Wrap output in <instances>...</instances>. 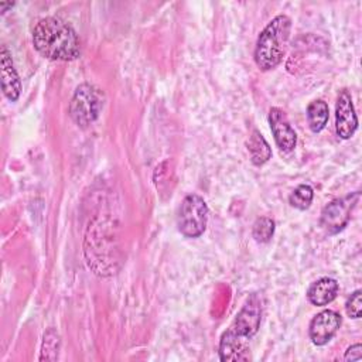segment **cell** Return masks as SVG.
I'll return each mask as SVG.
<instances>
[{
	"label": "cell",
	"instance_id": "cell-19",
	"mask_svg": "<svg viewBox=\"0 0 362 362\" xmlns=\"http://www.w3.org/2000/svg\"><path fill=\"white\" fill-rule=\"evenodd\" d=\"M13 6V3H0V10L4 11L6 8H10Z\"/></svg>",
	"mask_w": 362,
	"mask_h": 362
},
{
	"label": "cell",
	"instance_id": "cell-8",
	"mask_svg": "<svg viewBox=\"0 0 362 362\" xmlns=\"http://www.w3.org/2000/svg\"><path fill=\"white\" fill-rule=\"evenodd\" d=\"M358 129V117L352 103V98L348 90H341L335 105V130L337 134L348 140Z\"/></svg>",
	"mask_w": 362,
	"mask_h": 362
},
{
	"label": "cell",
	"instance_id": "cell-6",
	"mask_svg": "<svg viewBox=\"0 0 362 362\" xmlns=\"http://www.w3.org/2000/svg\"><path fill=\"white\" fill-rule=\"evenodd\" d=\"M359 199V192L349 194L344 198H338L331 201L327 206H324L321 212V226L329 235H335L342 230L349 222L352 208Z\"/></svg>",
	"mask_w": 362,
	"mask_h": 362
},
{
	"label": "cell",
	"instance_id": "cell-17",
	"mask_svg": "<svg viewBox=\"0 0 362 362\" xmlns=\"http://www.w3.org/2000/svg\"><path fill=\"white\" fill-rule=\"evenodd\" d=\"M345 311L351 318H361L362 315V291L355 290L345 303Z\"/></svg>",
	"mask_w": 362,
	"mask_h": 362
},
{
	"label": "cell",
	"instance_id": "cell-7",
	"mask_svg": "<svg viewBox=\"0 0 362 362\" xmlns=\"http://www.w3.org/2000/svg\"><path fill=\"white\" fill-rule=\"evenodd\" d=\"M341 327V315L334 310H324L318 313L310 322L308 334L314 345L328 344Z\"/></svg>",
	"mask_w": 362,
	"mask_h": 362
},
{
	"label": "cell",
	"instance_id": "cell-11",
	"mask_svg": "<svg viewBox=\"0 0 362 362\" xmlns=\"http://www.w3.org/2000/svg\"><path fill=\"white\" fill-rule=\"evenodd\" d=\"M338 283L331 277H321L314 281L307 290V298L311 304L322 307L335 300L338 294Z\"/></svg>",
	"mask_w": 362,
	"mask_h": 362
},
{
	"label": "cell",
	"instance_id": "cell-3",
	"mask_svg": "<svg viewBox=\"0 0 362 362\" xmlns=\"http://www.w3.org/2000/svg\"><path fill=\"white\" fill-rule=\"evenodd\" d=\"M291 20L284 16H276L260 33L256 48L255 62L262 71L274 69L283 59L290 38Z\"/></svg>",
	"mask_w": 362,
	"mask_h": 362
},
{
	"label": "cell",
	"instance_id": "cell-10",
	"mask_svg": "<svg viewBox=\"0 0 362 362\" xmlns=\"http://www.w3.org/2000/svg\"><path fill=\"white\" fill-rule=\"evenodd\" d=\"M0 61H1V89H3V93L8 100L16 102L20 96V92H21V81H20V76H18L16 68H14L11 54H10V51L7 49L6 45H1Z\"/></svg>",
	"mask_w": 362,
	"mask_h": 362
},
{
	"label": "cell",
	"instance_id": "cell-5",
	"mask_svg": "<svg viewBox=\"0 0 362 362\" xmlns=\"http://www.w3.org/2000/svg\"><path fill=\"white\" fill-rule=\"evenodd\" d=\"M102 106L103 102L99 89L89 83H82L76 88L71 99L69 113L78 126L86 127L96 120Z\"/></svg>",
	"mask_w": 362,
	"mask_h": 362
},
{
	"label": "cell",
	"instance_id": "cell-1",
	"mask_svg": "<svg viewBox=\"0 0 362 362\" xmlns=\"http://www.w3.org/2000/svg\"><path fill=\"white\" fill-rule=\"evenodd\" d=\"M263 314V298L259 293L250 294L229 328L219 341V359L223 362H239L250 359V341L260 327Z\"/></svg>",
	"mask_w": 362,
	"mask_h": 362
},
{
	"label": "cell",
	"instance_id": "cell-12",
	"mask_svg": "<svg viewBox=\"0 0 362 362\" xmlns=\"http://www.w3.org/2000/svg\"><path fill=\"white\" fill-rule=\"evenodd\" d=\"M247 151L250 154V160L255 165H262L267 163L272 157V148L259 130H253L247 140Z\"/></svg>",
	"mask_w": 362,
	"mask_h": 362
},
{
	"label": "cell",
	"instance_id": "cell-14",
	"mask_svg": "<svg viewBox=\"0 0 362 362\" xmlns=\"http://www.w3.org/2000/svg\"><path fill=\"white\" fill-rule=\"evenodd\" d=\"M314 198V191L308 184H300L288 197V202L291 206L297 209H307Z\"/></svg>",
	"mask_w": 362,
	"mask_h": 362
},
{
	"label": "cell",
	"instance_id": "cell-2",
	"mask_svg": "<svg viewBox=\"0 0 362 362\" xmlns=\"http://www.w3.org/2000/svg\"><path fill=\"white\" fill-rule=\"evenodd\" d=\"M33 44L42 57L54 61H74L81 54L76 33L57 17H45L35 24Z\"/></svg>",
	"mask_w": 362,
	"mask_h": 362
},
{
	"label": "cell",
	"instance_id": "cell-4",
	"mask_svg": "<svg viewBox=\"0 0 362 362\" xmlns=\"http://www.w3.org/2000/svg\"><path fill=\"white\" fill-rule=\"evenodd\" d=\"M208 222V206L198 194H188L177 215V228L185 238H198L204 233Z\"/></svg>",
	"mask_w": 362,
	"mask_h": 362
},
{
	"label": "cell",
	"instance_id": "cell-16",
	"mask_svg": "<svg viewBox=\"0 0 362 362\" xmlns=\"http://www.w3.org/2000/svg\"><path fill=\"white\" fill-rule=\"evenodd\" d=\"M252 235L256 242L267 243L274 235V222L267 216H262L256 219V222L253 223Z\"/></svg>",
	"mask_w": 362,
	"mask_h": 362
},
{
	"label": "cell",
	"instance_id": "cell-15",
	"mask_svg": "<svg viewBox=\"0 0 362 362\" xmlns=\"http://www.w3.org/2000/svg\"><path fill=\"white\" fill-rule=\"evenodd\" d=\"M58 349H59V337L54 329H48L44 334L40 361H55L58 358Z\"/></svg>",
	"mask_w": 362,
	"mask_h": 362
},
{
	"label": "cell",
	"instance_id": "cell-13",
	"mask_svg": "<svg viewBox=\"0 0 362 362\" xmlns=\"http://www.w3.org/2000/svg\"><path fill=\"white\" fill-rule=\"evenodd\" d=\"M329 117V110H328V105L318 99V100H313L308 106H307V122L310 129L314 133L321 132Z\"/></svg>",
	"mask_w": 362,
	"mask_h": 362
},
{
	"label": "cell",
	"instance_id": "cell-18",
	"mask_svg": "<svg viewBox=\"0 0 362 362\" xmlns=\"http://www.w3.org/2000/svg\"><path fill=\"white\" fill-rule=\"evenodd\" d=\"M362 358V345L361 344H354L351 345L346 352L344 359L345 361H359Z\"/></svg>",
	"mask_w": 362,
	"mask_h": 362
},
{
	"label": "cell",
	"instance_id": "cell-9",
	"mask_svg": "<svg viewBox=\"0 0 362 362\" xmlns=\"http://www.w3.org/2000/svg\"><path fill=\"white\" fill-rule=\"evenodd\" d=\"M269 124H270V129L274 136V141H276L277 147L284 153L294 150V147L297 144V134H296L294 129L291 127L286 113L281 109H279V107L270 109Z\"/></svg>",
	"mask_w": 362,
	"mask_h": 362
}]
</instances>
